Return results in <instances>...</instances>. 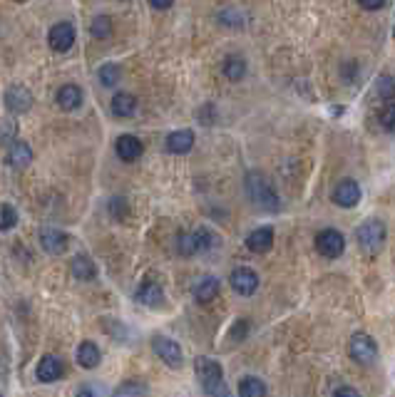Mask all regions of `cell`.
Returning <instances> with one entry per match:
<instances>
[{
	"label": "cell",
	"mask_w": 395,
	"mask_h": 397,
	"mask_svg": "<svg viewBox=\"0 0 395 397\" xmlns=\"http://www.w3.org/2000/svg\"><path fill=\"white\" fill-rule=\"evenodd\" d=\"M229 281H231V288H234L236 293H242V295H254L258 288L256 271H251V268H247V266L234 268V273H231Z\"/></svg>",
	"instance_id": "cell-9"
},
{
	"label": "cell",
	"mask_w": 395,
	"mask_h": 397,
	"mask_svg": "<svg viewBox=\"0 0 395 397\" xmlns=\"http://www.w3.org/2000/svg\"><path fill=\"white\" fill-rule=\"evenodd\" d=\"M333 397H361V395H358V390H353V387H338V390L333 392Z\"/></svg>",
	"instance_id": "cell-34"
},
{
	"label": "cell",
	"mask_w": 395,
	"mask_h": 397,
	"mask_svg": "<svg viewBox=\"0 0 395 397\" xmlns=\"http://www.w3.org/2000/svg\"><path fill=\"white\" fill-rule=\"evenodd\" d=\"M333 202L343 209L358 207V202H361V186H358L353 179L338 181V184H335V191H333Z\"/></svg>",
	"instance_id": "cell-11"
},
{
	"label": "cell",
	"mask_w": 395,
	"mask_h": 397,
	"mask_svg": "<svg viewBox=\"0 0 395 397\" xmlns=\"http://www.w3.org/2000/svg\"><path fill=\"white\" fill-rule=\"evenodd\" d=\"M152 350L157 353V358L165 360V365L169 368H181V348L176 340L172 337H165V335H154L152 337Z\"/></svg>",
	"instance_id": "cell-7"
},
{
	"label": "cell",
	"mask_w": 395,
	"mask_h": 397,
	"mask_svg": "<svg viewBox=\"0 0 395 397\" xmlns=\"http://www.w3.org/2000/svg\"><path fill=\"white\" fill-rule=\"evenodd\" d=\"M316 249H319L321 256L326 258H338L343 251H346V239L343 234L335 229H324L316 236Z\"/></svg>",
	"instance_id": "cell-6"
},
{
	"label": "cell",
	"mask_w": 395,
	"mask_h": 397,
	"mask_svg": "<svg viewBox=\"0 0 395 397\" xmlns=\"http://www.w3.org/2000/svg\"><path fill=\"white\" fill-rule=\"evenodd\" d=\"M137 300L142 305H147V308H160V305L165 303V291H162L157 283L147 281V283H142V286H139Z\"/></svg>",
	"instance_id": "cell-19"
},
{
	"label": "cell",
	"mask_w": 395,
	"mask_h": 397,
	"mask_svg": "<svg viewBox=\"0 0 395 397\" xmlns=\"http://www.w3.org/2000/svg\"><path fill=\"white\" fill-rule=\"evenodd\" d=\"M48 43L50 48L57 50V53H67V50L75 45V27H72L70 22H55V25L50 27Z\"/></svg>",
	"instance_id": "cell-8"
},
{
	"label": "cell",
	"mask_w": 395,
	"mask_h": 397,
	"mask_svg": "<svg viewBox=\"0 0 395 397\" xmlns=\"http://www.w3.org/2000/svg\"><path fill=\"white\" fill-rule=\"evenodd\" d=\"M99 82H102L104 88H115V85H120V77H122V70L117 62H107V65L99 67L97 72Z\"/></svg>",
	"instance_id": "cell-25"
},
{
	"label": "cell",
	"mask_w": 395,
	"mask_h": 397,
	"mask_svg": "<svg viewBox=\"0 0 395 397\" xmlns=\"http://www.w3.org/2000/svg\"><path fill=\"white\" fill-rule=\"evenodd\" d=\"M90 33H92V38L97 40H104L112 35V20L107 15H97L92 20V25H90Z\"/></svg>",
	"instance_id": "cell-27"
},
{
	"label": "cell",
	"mask_w": 395,
	"mask_h": 397,
	"mask_svg": "<svg viewBox=\"0 0 395 397\" xmlns=\"http://www.w3.org/2000/svg\"><path fill=\"white\" fill-rule=\"evenodd\" d=\"M216 293H219V281L212 276L202 278V281L194 286V300H197V303H212V300L216 298Z\"/></svg>",
	"instance_id": "cell-22"
},
{
	"label": "cell",
	"mask_w": 395,
	"mask_h": 397,
	"mask_svg": "<svg viewBox=\"0 0 395 397\" xmlns=\"http://www.w3.org/2000/svg\"><path fill=\"white\" fill-rule=\"evenodd\" d=\"M239 397H266V385L254 375L242 377L239 380Z\"/></svg>",
	"instance_id": "cell-24"
},
{
	"label": "cell",
	"mask_w": 395,
	"mask_h": 397,
	"mask_svg": "<svg viewBox=\"0 0 395 397\" xmlns=\"http://www.w3.org/2000/svg\"><path fill=\"white\" fill-rule=\"evenodd\" d=\"M65 363H62L57 355H45L38 363V380L40 382H55L65 375Z\"/></svg>",
	"instance_id": "cell-12"
},
{
	"label": "cell",
	"mask_w": 395,
	"mask_h": 397,
	"mask_svg": "<svg viewBox=\"0 0 395 397\" xmlns=\"http://www.w3.org/2000/svg\"><path fill=\"white\" fill-rule=\"evenodd\" d=\"M247 328H249V321H239L234 328H231V340H242V337H247Z\"/></svg>",
	"instance_id": "cell-32"
},
{
	"label": "cell",
	"mask_w": 395,
	"mask_h": 397,
	"mask_svg": "<svg viewBox=\"0 0 395 397\" xmlns=\"http://www.w3.org/2000/svg\"><path fill=\"white\" fill-rule=\"evenodd\" d=\"M77 397H97V390L95 387H80V392H77Z\"/></svg>",
	"instance_id": "cell-36"
},
{
	"label": "cell",
	"mask_w": 395,
	"mask_h": 397,
	"mask_svg": "<svg viewBox=\"0 0 395 397\" xmlns=\"http://www.w3.org/2000/svg\"><path fill=\"white\" fill-rule=\"evenodd\" d=\"M30 162H33V149H30V144H25V141H13L11 152H8V164H11L13 169H25Z\"/></svg>",
	"instance_id": "cell-20"
},
{
	"label": "cell",
	"mask_w": 395,
	"mask_h": 397,
	"mask_svg": "<svg viewBox=\"0 0 395 397\" xmlns=\"http://www.w3.org/2000/svg\"><path fill=\"white\" fill-rule=\"evenodd\" d=\"M212 246H216V236L207 229L189 231V234H181L176 239V249H179L181 256H197V253L209 251Z\"/></svg>",
	"instance_id": "cell-4"
},
{
	"label": "cell",
	"mask_w": 395,
	"mask_h": 397,
	"mask_svg": "<svg viewBox=\"0 0 395 397\" xmlns=\"http://www.w3.org/2000/svg\"><path fill=\"white\" fill-rule=\"evenodd\" d=\"M18 3H25V0H18Z\"/></svg>",
	"instance_id": "cell-38"
},
{
	"label": "cell",
	"mask_w": 395,
	"mask_h": 397,
	"mask_svg": "<svg viewBox=\"0 0 395 397\" xmlns=\"http://www.w3.org/2000/svg\"><path fill=\"white\" fill-rule=\"evenodd\" d=\"M55 99H57V104H60V109L72 112V109H77L80 104H83V90L77 88V85H62V88L57 90Z\"/></svg>",
	"instance_id": "cell-18"
},
{
	"label": "cell",
	"mask_w": 395,
	"mask_h": 397,
	"mask_svg": "<svg viewBox=\"0 0 395 397\" xmlns=\"http://www.w3.org/2000/svg\"><path fill=\"white\" fill-rule=\"evenodd\" d=\"M15 223H18V211L11 204H6V207L0 209V231H11Z\"/></svg>",
	"instance_id": "cell-31"
},
{
	"label": "cell",
	"mask_w": 395,
	"mask_h": 397,
	"mask_svg": "<svg viewBox=\"0 0 395 397\" xmlns=\"http://www.w3.org/2000/svg\"><path fill=\"white\" fill-rule=\"evenodd\" d=\"M375 90H378V97H383L385 102H390V97H395V77H378V85H375Z\"/></svg>",
	"instance_id": "cell-29"
},
{
	"label": "cell",
	"mask_w": 395,
	"mask_h": 397,
	"mask_svg": "<svg viewBox=\"0 0 395 397\" xmlns=\"http://www.w3.org/2000/svg\"><path fill=\"white\" fill-rule=\"evenodd\" d=\"M115 149H117V157H120L122 162H137L144 152V144L134 134H122L120 139H117Z\"/></svg>",
	"instance_id": "cell-13"
},
{
	"label": "cell",
	"mask_w": 395,
	"mask_h": 397,
	"mask_svg": "<svg viewBox=\"0 0 395 397\" xmlns=\"http://www.w3.org/2000/svg\"><path fill=\"white\" fill-rule=\"evenodd\" d=\"M356 236H358V246H361L366 253H378V251L383 249L388 231H385V223L380 221V218H368V221H363L361 226H358Z\"/></svg>",
	"instance_id": "cell-3"
},
{
	"label": "cell",
	"mask_w": 395,
	"mask_h": 397,
	"mask_svg": "<svg viewBox=\"0 0 395 397\" xmlns=\"http://www.w3.org/2000/svg\"><path fill=\"white\" fill-rule=\"evenodd\" d=\"M274 246V229L271 226H261V229L251 231L247 236V249L254 253H266Z\"/></svg>",
	"instance_id": "cell-14"
},
{
	"label": "cell",
	"mask_w": 395,
	"mask_h": 397,
	"mask_svg": "<svg viewBox=\"0 0 395 397\" xmlns=\"http://www.w3.org/2000/svg\"><path fill=\"white\" fill-rule=\"evenodd\" d=\"M110 104H112V115L120 117V120L132 117L134 112H137V99H134V95H130V92H117Z\"/></svg>",
	"instance_id": "cell-21"
},
{
	"label": "cell",
	"mask_w": 395,
	"mask_h": 397,
	"mask_svg": "<svg viewBox=\"0 0 395 397\" xmlns=\"http://www.w3.org/2000/svg\"><path fill=\"white\" fill-rule=\"evenodd\" d=\"M6 107L15 115H22L33 107V95L30 90H25V85H11L6 92Z\"/></svg>",
	"instance_id": "cell-10"
},
{
	"label": "cell",
	"mask_w": 395,
	"mask_h": 397,
	"mask_svg": "<svg viewBox=\"0 0 395 397\" xmlns=\"http://www.w3.org/2000/svg\"><path fill=\"white\" fill-rule=\"evenodd\" d=\"M172 3L174 0H149V6L157 8V11H167V8H172Z\"/></svg>",
	"instance_id": "cell-35"
},
{
	"label": "cell",
	"mask_w": 395,
	"mask_h": 397,
	"mask_svg": "<svg viewBox=\"0 0 395 397\" xmlns=\"http://www.w3.org/2000/svg\"><path fill=\"white\" fill-rule=\"evenodd\" d=\"M70 271L77 281H92L97 276V266H95L90 256H75L70 263Z\"/></svg>",
	"instance_id": "cell-23"
},
{
	"label": "cell",
	"mask_w": 395,
	"mask_h": 397,
	"mask_svg": "<svg viewBox=\"0 0 395 397\" xmlns=\"http://www.w3.org/2000/svg\"><path fill=\"white\" fill-rule=\"evenodd\" d=\"M244 186H247L249 202H251L256 209H261V211H266V214L279 211V207H281L279 194H276L274 184L266 179V174H261V172H249L247 179H244Z\"/></svg>",
	"instance_id": "cell-1"
},
{
	"label": "cell",
	"mask_w": 395,
	"mask_h": 397,
	"mask_svg": "<svg viewBox=\"0 0 395 397\" xmlns=\"http://www.w3.org/2000/svg\"><path fill=\"white\" fill-rule=\"evenodd\" d=\"M366 11H380V8L385 6V0H358Z\"/></svg>",
	"instance_id": "cell-33"
},
{
	"label": "cell",
	"mask_w": 395,
	"mask_h": 397,
	"mask_svg": "<svg viewBox=\"0 0 395 397\" xmlns=\"http://www.w3.org/2000/svg\"><path fill=\"white\" fill-rule=\"evenodd\" d=\"M224 75L229 77L231 82H239L244 75H247V62H244L242 57L231 55V57H226V62H224Z\"/></svg>",
	"instance_id": "cell-26"
},
{
	"label": "cell",
	"mask_w": 395,
	"mask_h": 397,
	"mask_svg": "<svg viewBox=\"0 0 395 397\" xmlns=\"http://www.w3.org/2000/svg\"><path fill=\"white\" fill-rule=\"evenodd\" d=\"M348 355L356 360L358 365H370L378 355V345L370 335L366 333H356V335L348 340Z\"/></svg>",
	"instance_id": "cell-5"
},
{
	"label": "cell",
	"mask_w": 395,
	"mask_h": 397,
	"mask_svg": "<svg viewBox=\"0 0 395 397\" xmlns=\"http://www.w3.org/2000/svg\"><path fill=\"white\" fill-rule=\"evenodd\" d=\"M99 360H102V350H99L92 340L80 343V348H77V365H80V368L92 370V368H97L99 365Z\"/></svg>",
	"instance_id": "cell-17"
},
{
	"label": "cell",
	"mask_w": 395,
	"mask_h": 397,
	"mask_svg": "<svg viewBox=\"0 0 395 397\" xmlns=\"http://www.w3.org/2000/svg\"><path fill=\"white\" fill-rule=\"evenodd\" d=\"M192 147H194L192 130H176L167 137V152H172V154H187Z\"/></svg>",
	"instance_id": "cell-16"
},
{
	"label": "cell",
	"mask_w": 395,
	"mask_h": 397,
	"mask_svg": "<svg viewBox=\"0 0 395 397\" xmlns=\"http://www.w3.org/2000/svg\"><path fill=\"white\" fill-rule=\"evenodd\" d=\"M378 122L385 132H395V102H388L383 109H380Z\"/></svg>",
	"instance_id": "cell-30"
},
{
	"label": "cell",
	"mask_w": 395,
	"mask_h": 397,
	"mask_svg": "<svg viewBox=\"0 0 395 397\" xmlns=\"http://www.w3.org/2000/svg\"><path fill=\"white\" fill-rule=\"evenodd\" d=\"M393 38H395V27H393Z\"/></svg>",
	"instance_id": "cell-37"
},
{
	"label": "cell",
	"mask_w": 395,
	"mask_h": 397,
	"mask_svg": "<svg viewBox=\"0 0 395 397\" xmlns=\"http://www.w3.org/2000/svg\"><path fill=\"white\" fill-rule=\"evenodd\" d=\"M40 246H43L48 253L57 256V253H62V251L67 249V234H62V231L57 229H43L40 231Z\"/></svg>",
	"instance_id": "cell-15"
},
{
	"label": "cell",
	"mask_w": 395,
	"mask_h": 397,
	"mask_svg": "<svg viewBox=\"0 0 395 397\" xmlns=\"http://www.w3.org/2000/svg\"><path fill=\"white\" fill-rule=\"evenodd\" d=\"M194 370H197V377L207 397H231L224 385V370H221V365L216 360L197 358L194 360Z\"/></svg>",
	"instance_id": "cell-2"
},
{
	"label": "cell",
	"mask_w": 395,
	"mask_h": 397,
	"mask_svg": "<svg viewBox=\"0 0 395 397\" xmlns=\"http://www.w3.org/2000/svg\"><path fill=\"white\" fill-rule=\"evenodd\" d=\"M115 397H147V385L139 380H130L125 385H120V390L115 392Z\"/></svg>",
	"instance_id": "cell-28"
}]
</instances>
